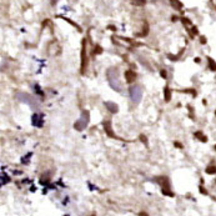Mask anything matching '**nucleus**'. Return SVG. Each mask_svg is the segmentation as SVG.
Instances as JSON below:
<instances>
[{"instance_id":"obj_1","label":"nucleus","mask_w":216,"mask_h":216,"mask_svg":"<svg viewBox=\"0 0 216 216\" xmlns=\"http://www.w3.org/2000/svg\"><path fill=\"white\" fill-rule=\"evenodd\" d=\"M207 61H209V67H210L211 70L215 71V70H216V62H215L211 58H207Z\"/></svg>"},{"instance_id":"obj_2","label":"nucleus","mask_w":216,"mask_h":216,"mask_svg":"<svg viewBox=\"0 0 216 216\" xmlns=\"http://www.w3.org/2000/svg\"><path fill=\"white\" fill-rule=\"evenodd\" d=\"M126 78H128V81H133L135 79V74L133 71H126Z\"/></svg>"},{"instance_id":"obj_3","label":"nucleus","mask_w":216,"mask_h":216,"mask_svg":"<svg viewBox=\"0 0 216 216\" xmlns=\"http://www.w3.org/2000/svg\"><path fill=\"white\" fill-rule=\"evenodd\" d=\"M206 173L207 174H216V166H215V165H214V166H212V165H211V166H209L206 169Z\"/></svg>"},{"instance_id":"obj_4","label":"nucleus","mask_w":216,"mask_h":216,"mask_svg":"<svg viewBox=\"0 0 216 216\" xmlns=\"http://www.w3.org/2000/svg\"><path fill=\"white\" fill-rule=\"evenodd\" d=\"M201 43H202V44H205V43H206V40H205V38H204V36L201 38Z\"/></svg>"},{"instance_id":"obj_5","label":"nucleus","mask_w":216,"mask_h":216,"mask_svg":"<svg viewBox=\"0 0 216 216\" xmlns=\"http://www.w3.org/2000/svg\"><path fill=\"white\" fill-rule=\"evenodd\" d=\"M140 216H147V215H146L145 212H141V214H140Z\"/></svg>"},{"instance_id":"obj_6","label":"nucleus","mask_w":216,"mask_h":216,"mask_svg":"<svg viewBox=\"0 0 216 216\" xmlns=\"http://www.w3.org/2000/svg\"><path fill=\"white\" fill-rule=\"evenodd\" d=\"M215 114H216V112H215Z\"/></svg>"}]
</instances>
